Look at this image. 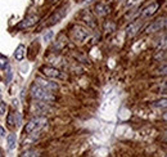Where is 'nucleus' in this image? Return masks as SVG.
Wrapping results in <instances>:
<instances>
[{
  "label": "nucleus",
  "mask_w": 167,
  "mask_h": 157,
  "mask_svg": "<svg viewBox=\"0 0 167 157\" xmlns=\"http://www.w3.org/2000/svg\"><path fill=\"white\" fill-rule=\"evenodd\" d=\"M31 95L35 99H40V101H53L54 99V95H53L49 90H46L45 88H42L39 84H32L31 86Z\"/></svg>",
  "instance_id": "f257e3e1"
},
{
  "label": "nucleus",
  "mask_w": 167,
  "mask_h": 157,
  "mask_svg": "<svg viewBox=\"0 0 167 157\" xmlns=\"http://www.w3.org/2000/svg\"><path fill=\"white\" fill-rule=\"evenodd\" d=\"M46 123H48L46 117H41V116L33 117V119L30 121V123L26 125L24 132L27 133V134H31V133H33V132H36V130H40L42 126H45Z\"/></svg>",
  "instance_id": "f03ea898"
},
{
  "label": "nucleus",
  "mask_w": 167,
  "mask_h": 157,
  "mask_svg": "<svg viewBox=\"0 0 167 157\" xmlns=\"http://www.w3.org/2000/svg\"><path fill=\"white\" fill-rule=\"evenodd\" d=\"M40 71H41L44 75H45V76L51 77V78H63L62 72H60L59 70L54 68V67H50V66H42V67L40 68Z\"/></svg>",
  "instance_id": "7ed1b4c3"
},
{
  "label": "nucleus",
  "mask_w": 167,
  "mask_h": 157,
  "mask_svg": "<svg viewBox=\"0 0 167 157\" xmlns=\"http://www.w3.org/2000/svg\"><path fill=\"white\" fill-rule=\"evenodd\" d=\"M87 35H89L87 30H85L81 26H75L72 29V38L75 39V41H84L87 38Z\"/></svg>",
  "instance_id": "20e7f679"
},
{
  "label": "nucleus",
  "mask_w": 167,
  "mask_h": 157,
  "mask_svg": "<svg viewBox=\"0 0 167 157\" xmlns=\"http://www.w3.org/2000/svg\"><path fill=\"white\" fill-rule=\"evenodd\" d=\"M160 5H161V3H160V2H153V3H151L148 7H145L144 9H143V12H142V17H143V18H147V17L153 16V14L158 11V8H160Z\"/></svg>",
  "instance_id": "39448f33"
},
{
  "label": "nucleus",
  "mask_w": 167,
  "mask_h": 157,
  "mask_svg": "<svg viewBox=\"0 0 167 157\" xmlns=\"http://www.w3.org/2000/svg\"><path fill=\"white\" fill-rule=\"evenodd\" d=\"M64 16H66V7H64V8H62V9H59V11H57V12H54V13H53V14L49 17V18H48V22H46V25H49V26L54 25V23L59 22L60 20L63 18Z\"/></svg>",
  "instance_id": "423d86ee"
},
{
  "label": "nucleus",
  "mask_w": 167,
  "mask_h": 157,
  "mask_svg": "<svg viewBox=\"0 0 167 157\" xmlns=\"http://www.w3.org/2000/svg\"><path fill=\"white\" fill-rule=\"evenodd\" d=\"M39 16H29V17H26V18L21 22L20 25V29H27V27H31V26L33 25H36L39 22Z\"/></svg>",
  "instance_id": "0eeeda50"
},
{
  "label": "nucleus",
  "mask_w": 167,
  "mask_h": 157,
  "mask_svg": "<svg viewBox=\"0 0 167 157\" xmlns=\"http://www.w3.org/2000/svg\"><path fill=\"white\" fill-rule=\"evenodd\" d=\"M165 25H166V18L163 17V18H160V20H157L154 21L151 26H148L147 27V32H154V31H160L162 27H165Z\"/></svg>",
  "instance_id": "6e6552de"
},
{
  "label": "nucleus",
  "mask_w": 167,
  "mask_h": 157,
  "mask_svg": "<svg viewBox=\"0 0 167 157\" xmlns=\"http://www.w3.org/2000/svg\"><path fill=\"white\" fill-rule=\"evenodd\" d=\"M36 84H39L40 86H42V88H45L46 90H57L58 89V85L54 84V83H50V81H44L41 80V78H37L36 80Z\"/></svg>",
  "instance_id": "1a4fd4ad"
},
{
  "label": "nucleus",
  "mask_w": 167,
  "mask_h": 157,
  "mask_svg": "<svg viewBox=\"0 0 167 157\" xmlns=\"http://www.w3.org/2000/svg\"><path fill=\"white\" fill-rule=\"evenodd\" d=\"M24 54H26V47L23 44H20L18 47H17L15 52H14V58L17 61H23Z\"/></svg>",
  "instance_id": "9d476101"
},
{
  "label": "nucleus",
  "mask_w": 167,
  "mask_h": 157,
  "mask_svg": "<svg viewBox=\"0 0 167 157\" xmlns=\"http://www.w3.org/2000/svg\"><path fill=\"white\" fill-rule=\"evenodd\" d=\"M139 29H140V23L139 22H135V23H131L129 27L126 29V31H127V35L129 36H134V35L139 31Z\"/></svg>",
  "instance_id": "9b49d317"
},
{
  "label": "nucleus",
  "mask_w": 167,
  "mask_h": 157,
  "mask_svg": "<svg viewBox=\"0 0 167 157\" xmlns=\"http://www.w3.org/2000/svg\"><path fill=\"white\" fill-rule=\"evenodd\" d=\"M95 11H96V13H98L99 16H105V14H108L109 8L103 5V4H98V5L95 7Z\"/></svg>",
  "instance_id": "f8f14e48"
},
{
  "label": "nucleus",
  "mask_w": 167,
  "mask_h": 157,
  "mask_svg": "<svg viewBox=\"0 0 167 157\" xmlns=\"http://www.w3.org/2000/svg\"><path fill=\"white\" fill-rule=\"evenodd\" d=\"M7 144H8V150H13L15 147V135L14 134H9L7 138Z\"/></svg>",
  "instance_id": "ddd939ff"
},
{
  "label": "nucleus",
  "mask_w": 167,
  "mask_h": 157,
  "mask_svg": "<svg viewBox=\"0 0 167 157\" xmlns=\"http://www.w3.org/2000/svg\"><path fill=\"white\" fill-rule=\"evenodd\" d=\"M37 156H39V151L36 150H27L21 155V157H37Z\"/></svg>",
  "instance_id": "4468645a"
},
{
  "label": "nucleus",
  "mask_w": 167,
  "mask_h": 157,
  "mask_svg": "<svg viewBox=\"0 0 167 157\" xmlns=\"http://www.w3.org/2000/svg\"><path fill=\"white\" fill-rule=\"evenodd\" d=\"M8 58L5 57V56H3V54H0V68H5V67H8Z\"/></svg>",
  "instance_id": "2eb2a0df"
},
{
  "label": "nucleus",
  "mask_w": 167,
  "mask_h": 157,
  "mask_svg": "<svg viewBox=\"0 0 167 157\" xmlns=\"http://www.w3.org/2000/svg\"><path fill=\"white\" fill-rule=\"evenodd\" d=\"M5 111H7V103L0 102V115H4Z\"/></svg>",
  "instance_id": "dca6fc26"
},
{
  "label": "nucleus",
  "mask_w": 167,
  "mask_h": 157,
  "mask_svg": "<svg viewBox=\"0 0 167 157\" xmlns=\"http://www.w3.org/2000/svg\"><path fill=\"white\" fill-rule=\"evenodd\" d=\"M51 38H53V32L51 31H49V32H46L45 35H44V40L45 41H49Z\"/></svg>",
  "instance_id": "f3484780"
},
{
  "label": "nucleus",
  "mask_w": 167,
  "mask_h": 157,
  "mask_svg": "<svg viewBox=\"0 0 167 157\" xmlns=\"http://www.w3.org/2000/svg\"><path fill=\"white\" fill-rule=\"evenodd\" d=\"M7 121H8V124H9L11 126H13V125H14V124H13V113H11V115L8 116V120H7Z\"/></svg>",
  "instance_id": "a211bd4d"
},
{
  "label": "nucleus",
  "mask_w": 167,
  "mask_h": 157,
  "mask_svg": "<svg viewBox=\"0 0 167 157\" xmlns=\"http://www.w3.org/2000/svg\"><path fill=\"white\" fill-rule=\"evenodd\" d=\"M3 134H4V128L0 125V135H3Z\"/></svg>",
  "instance_id": "6ab92c4d"
},
{
  "label": "nucleus",
  "mask_w": 167,
  "mask_h": 157,
  "mask_svg": "<svg viewBox=\"0 0 167 157\" xmlns=\"http://www.w3.org/2000/svg\"><path fill=\"white\" fill-rule=\"evenodd\" d=\"M50 2H55V0H50Z\"/></svg>",
  "instance_id": "aec40b11"
},
{
  "label": "nucleus",
  "mask_w": 167,
  "mask_h": 157,
  "mask_svg": "<svg viewBox=\"0 0 167 157\" xmlns=\"http://www.w3.org/2000/svg\"><path fill=\"white\" fill-rule=\"evenodd\" d=\"M0 98H2V94H0Z\"/></svg>",
  "instance_id": "412c9836"
},
{
  "label": "nucleus",
  "mask_w": 167,
  "mask_h": 157,
  "mask_svg": "<svg viewBox=\"0 0 167 157\" xmlns=\"http://www.w3.org/2000/svg\"><path fill=\"white\" fill-rule=\"evenodd\" d=\"M121 2H122V0H121Z\"/></svg>",
  "instance_id": "4be33fe9"
}]
</instances>
